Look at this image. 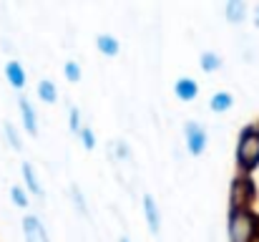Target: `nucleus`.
<instances>
[{
  "label": "nucleus",
  "mask_w": 259,
  "mask_h": 242,
  "mask_svg": "<svg viewBox=\"0 0 259 242\" xmlns=\"http://www.w3.org/2000/svg\"><path fill=\"white\" fill-rule=\"evenodd\" d=\"M3 134H5V142H8V147H10V149H15V152H23L20 134H18V129H15L10 121H5V124H3Z\"/></svg>",
  "instance_id": "f3484780"
},
{
  "label": "nucleus",
  "mask_w": 259,
  "mask_h": 242,
  "mask_svg": "<svg viewBox=\"0 0 259 242\" xmlns=\"http://www.w3.org/2000/svg\"><path fill=\"white\" fill-rule=\"evenodd\" d=\"M259 235V215L254 210H229L227 215V240L252 242Z\"/></svg>",
  "instance_id": "f03ea898"
},
{
  "label": "nucleus",
  "mask_w": 259,
  "mask_h": 242,
  "mask_svg": "<svg viewBox=\"0 0 259 242\" xmlns=\"http://www.w3.org/2000/svg\"><path fill=\"white\" fill-rule=\"evenodd\" d=\"M5 81H8L15 91H23V88H25L28 76H25V68H23L20 61H8V63H5Z\"/></svg>",
  "instance_id": "9b49d317"
},
{
  "label": "nucleus",
  "mask_w": 259,
  "mask_h": 242,
  "mask_svg": "<svg viewBox=\"0 0 259 242\" xmlns=\"http://www.w3.org/2000/svg\"><path fill=\"white\" fill-rule=\"evenodd\" d=\"M199 66H201L204 74H217V71H222L224 61H222V56H219L217 51H204V53L199 56Z\"/></svg>",
  "instance_id": "4468645a"
},
{
  "label": "nucleus",
  "mask_w": 259,
  "mask_h": 242,
  "mask_svg": "<svg viewBox=\"0 0 259 242\" xmlns=\"http://www.w3.org/2000/svg\"><path fill=\"white\" fill-rule=\"evenodd\" d=\"M184 144H186V152H189L191 157H201V154L206 152L209 134H206V129H204L196 119L184 121Z\"/></svg>",
  "instance_id": "20e7f679"
},
{
  "label": "nucleus",
  "mask_w": 259,
  "mask_h": 242,
  "mask_svg": "<svg viewBox=\"0 0 259 242\" xmlns=\"http://www.w3.org/2000/svg\"><path fill=\"white\" fill-rule=\"evenodd\" d=\"M71 199H73V210H76L83 220H91L88 202H86V197H83V189H81L78 184H73V187H71Z\"/></svg>",
  "instance_id": "dca6fc26"
},
{
  "label": "nucleus",
  "mask_w": 259,
  "mask_h": 242,
  "mask_svg": "<svg viewBox=\"0 0 259 242\" xmlns=\"http://www.w3.org/2000/svg\"><path fill=\"white\" fill-rule=\"evenodd\" d=\"M128 157H131V149H128V144L118 139V142H116V159L126 161V159H128Z\"/></svg>",
  "instance_id": "4be33fe9"
},
{
  "label": "nucleus",
  "mask_w": 259,
  "mask_h": 242,
  "mask_svg": "<svg viewBox=\"0 0 259 242\" xmlns=\"http://www.w3.org/2000/svg\"><path fill=\"white\" fill-rule=\"evenodd\" d=\"M232 106H234V93H229V91H217L209 98V109L214 114H227V111H232Z\"/></svg>",
  "instance_id": "ddd939ff"
},
{
  "label": "nucleus",
  "mask_w": 259,
  "mask_h": 242,
  "mask_svg": "<svg viewBox=\"0 0 259 242\" xmlns=\"http://www.w3.org/2000/svg\"><path fill=\"white\" fill-rule=\"evenodd\" d=\"M18 114H20L23 129L30 136H38V114H35V106L30 103L28 96H18Z\"/></svg>",
  "instance_id": "0eeeda50"
},
{
  "label": "nucleus",
  "mask_w": 259,
  "mask_h": 242,
  "mask_svg": "<svg viewBox=\"0 0 259 242\" xmlns=\"http://www.w3.org/2000/svg\"><path fill=\"white\" fill-rule=\"evenodd\" d=\"M78 139H81V144H83L86 152H93V149H96V134H93L88 126H83V129L78 131Z\"/></svg>",
  "instance_id": "412c9836"
},
{
  "label": "nucleus",
  "mask_w": 259,
  "mask_h": 242,
  "mask_svg": "<svg viewBox=\"0 0 259 242\" xmlns=\"http://www.w3.org/2000/svg\"><path fill=\"white\" fill-rule=\"evenodd\" d=\"M35 93H38V98H40L43 103H56V101H58V88H56V83H53L51 79L38 81Z\"/></svg>",
  "instance_id": "2eb2a0df"
},
{
  "label": "nucleus",
  "mask_w": 259,
  "mask_h": 242,
  "mask_svg": "<svg viewBox=\"0 0 259 242\" xmlns=\"http://www.w3.org/2000/svg\"><path fill=\"white\" fill-rule=\"evenodd\" d=\"M234 164L239 174H247V177H252L259 169V124H249L237 134Z\"/></svg>",
  "instance_id": "f257e3e1"
},
{
  "label": "nucleus",
  "mask_w": 259,
  "mask_h": 242,
  "mask_svg": "<svg viewBox=\"0 0 259 242\" xmlns=\"http://www.w3.org/2000/svg\"><path fill=\"white\" fill-rule=\"evenodd\" d=\"M141 210H144V220H146V227L151 235H159L161 232V210H159V202L154 194H144L141 197Z\"/></svg>",
  "instance_id": "39448f33"
},
{
  "label": "nucleus",
  "mask_w": 259,
  "mask_h": 242,
  "mask_svg": "<svg viewBox=\"0 0 259 242\" xmlns=\"http://www.w3.org/2000/svg\"><path fill=\"white\" fill-rule=\"evenodd\" d=\"M63 76H66V81H71V83H78V81L83 79V71H81L78 61H66L63 63Z\"/></svg>",
  "instance_id": "6ab92c4d"
},
{
  "label": "nucleus",
  "mask_w": 259,
  "mask_h": 242,
  "mask_svg": "<svg viewBox=\"0 0 259 242\" xmlns=\"http://www.w3.org/2000/svg\"><path fill=\"white\" fill-rule=\"evenodd\" d=\"M174 96L179 101H184V103H191L199 96V83L191 76H181V79L174 81Z\"/></svg>",
  "instance_id": "1a4fd4ad"
},
{
  "label": "nucleus",
  "mask_w": 259,
  "mask_h": 242,
  "mask_svg": "<svg viewBox=\"0 0 259 242\" xmlns=\"http://www.w3.org/2000/svg\"><path fill=\"white\" fill-rule=\"evenodd\" d=\"M96 48H98V53L106 56V58H116V56L121 53V43H118V38L111 36V33H98V36H96Z\"/></svg>",
  "instance_id": "f8f14e48"
},
{
  "label": "nucleus",
  "mask_w": 259,
  "mask_h": 242,
  "mask_svg": "<svg viewBox=\"0 0 259 242\" xmlns=\"http://www.w3.org/2000/svg\"><path fill=\"white\" fill-rule=\"evenodd\" d=\"M10 199H13V204H15L18 210H25V207L30 204V199H28V192H25L20 184L10 187Z\"/></svg>",
  "instance_id": "a211bd4d"
},
{
  "label": "nucleus",
  "mask_w": 259,
  "mask_h": 242,
  "mask_svg": "<svg viewBox=\"0 0 259 242\" xmlns=\"http://www.w3.org/2000/svg\"><path fill=\"white\" fill-rule=\"evenodd\" d=\"M20 174H23V189L28 192V194H35L38 199H43L46 197V189H43V184H40V179H38V174H35V169H33V164L30 161H23L20 164Z\"/></svg>",
  "instance_id": "6e6552de"
},
{
  "label": "nucleus",
  "mask_w": 259,
  "mask_h": 242,
  "mask_svg": "<svg viewBox=\"0 0 259 242\" xmlns=\"http://www.w3.org/2000/svg\"><path fill=\"white\" fill-rule=\"evenodd\" d=\"M68 129L78 136V131L83 129V119H81V109L78 106H71L68 109Z\"/></svg>",
  "instance_id": "aec40b11"
},
{
  "label": "nucleus",
  "mask_w": 259,
  "mask_h": 242,
  "mask_svg": "<svg viewBox=\"0 0 259 242\" xmlns=\"http://www.w3.org/2000/svg\"><path fill=\"white\" fill-rule=\"evenodd\" d=\"M252 242H259V235H257V237H254V240H252Z\"/></svg>",
  "instance_id": "393cba45"
},
{
  "label": "nucleus",
  "mask_w": 259,
  "mask_h": 242,
  "mask_svg": "<svg viewBox=\"0 0 259 242\" xmlns=\"http://www.w3.org/2000/svg\"><path fill=\"white\" fill-rule=\"evenodd\" d=\"M257 182L247 174H237L229 184V210H254Z\"/></svg>",
  "instance_id": "7ed1b4c3"
},
{
  "label": "nucleus",
  "mask_w": 259,
  "mask_h": 242,
  "mask_svg": "<svg viewBox=\"0 0 259 242\" xmlns=\"http://www.w3.org/2000/svg\"><path fill=\"white\" fill-rule=\"evenodd\" d=\"M254 25L259 28V5H254Z\"/></svg>",
  "instance_id": "5701e85b"
},
{
  "label": "nucleus",
  "mask_w": 259,
  "mask_h": 242,
  "mask_svg": "<svg viewBox=\"0 0 259 242\" xmlns=\"http://www.w3.org/2000/svg\"><path fill=\"white\" fill-rule=\"evenodd\" d=\"M247 15H249V5H247L244 0H227V5H224V18H227L232 25L244 23Z\"/></svg>",
  "instance_id": "9d476101"
},
{
  "label": "nucleus",
  "mask_w": 259,
  "mask_h": 242,
  "mask_svg": "<svg viewBox=\"0 0 259 242\" xmlns=\"http://www.w3.org/2000/svg\"><path fill=\"white\" fill-rule=\"evenodd\" d=\"M118 242H131V240H128V237H126V235H123V237H121V240H118Z\"/></svg>",
  "instance_id": "b1692460"
},
{
  "label": "nucleus",
  "mask_w": 259,
  "mask_h": 242,
  "mask_svg": "<svg viewBox=\"0 0 259 242\" xmlns=\"http://www.w3.org/2000/svg\"><path fill=\"white\" fill-rule=\"evenodd\" d=\"M20 227H23L25 242H51V235H48V230H46V225L38 215H25Z\"/></svg>",
  "instance_id": "423d86ee"
}]
</instances>
